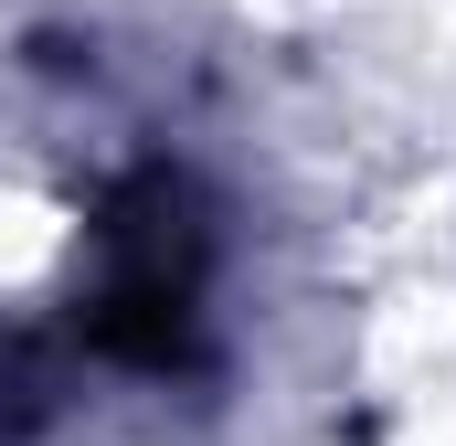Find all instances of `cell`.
<instances>
[{
    "label": "cell",
    "instance_id": "cell-1",
    "mask_svg": "<svg viewBox=\"0 0 456 446\" xmlns=\"http://www.w3.org/2000/svg\"><path fill=\"white\" fill-rule=\"evenodd\" d=\"M96 287L75 309V330L117 372H191L202 361V266L213 234L181 170H127L96 213Z\"/></svg>",
    "mask_w": 456,
    "mask_h": 446
}]
</instances>
